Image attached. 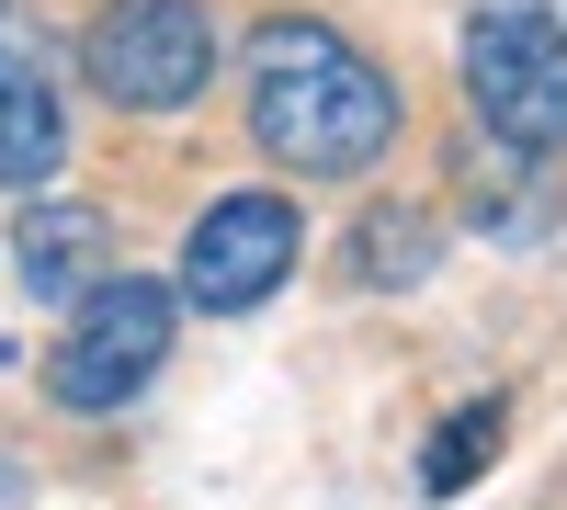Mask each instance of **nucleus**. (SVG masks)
Wrapping results in <instances>:
<instances>
[{"label":"nucleus","mask_w":567,"mask_h":510,"mask_svg":"<svg viewBox=\"0 0 567 510\" xmlns=\"http://www.w3.org/2000/svg\"><path fill=\"white\" fill-rule=\"evenodd\" d=\"M80 69L114 114H182L216 69V23H205V0H114L80 34Z\"/></svg>","instance_id":"obj_4"},{"label":"nucleus","mask_w":567,"mask_h":510,"mask_svg":"<svg viewBox=\"0 0 567 510\" xmlns=\"http://www.w3.org/2000/svg\"><path fill=\"white\" fill-rule=\"evenodd\" d=\"M465 103L523 159L567 148V23L545 0H477L465 12Z\"/></svg>","instance_id":"obj_2"},{"label":"nucleus","mask_w":567,"mask_h":510,"mask_svg":"<svg viewBox=\"0 0 567 510\" xmlns=\"http://www.w3.org/2000/svg\"><path fill=\"white\" fill-rule=\"evenodd\" d=\"M296 250H307V227H296L284 194H227V205L194 216V239H182V295L205 318H239V306H261L284 272H296Z\"/></svg>","instance_id":"obj_5"},{"label":"nucleus","mask_w":567,"mask_h":510,"mask_svg":"<svg viewBox=\"0 0 567 510\" xmlns=\"http://www.w3.org/2000/svg\"><path fill=\"white\" fill-rule=\"evenodd\" d=\"M58 159H69L58 91H45L34 58H12V45H0V181H58Z\"/></svg>","instance_id":"obj_7"},{"label":"nucleus","mask_w":567,"mask_h":510,"mask_svg":"<svg viewBox=\"0 0 567 510\" xmlns=\"http://www.w3.org/2000/svg\"><path fill=\"white\" fill-rule=\"evenodd\" d=\"M250 136H261V159L307 170V181L374 170L386 136H398V91H386V69H374L352 34L284 12V23L250 34Z\"/></svg>","instance_id":"obj_1"},{"label":"nucleus","mask_w":567,"mask_h":510,"mask_svg":"<svg viewBox=\"0 0 567 510\" xmlns=\"http://www.w3.org/2000/svg\"><path fill=\"white\" fill-rule=\"evenodd\" d=\"M103 216L91 205H23V227H12V261H23V284L34 295H58V306H80L91 284H103Z\"/></svg>","instance_id":"obj_6"},{"label":"nucleus","mask_w":567,"mask_h":510,"mask_svg":"<svg viewBox=\"0 0 567 510\" xmlns=\"http://www.w3.org/2000/svg\"><path fill=\"white\" fill-rule=\"evenodd\" d=\"M488 454H499V397H477V408H454V420L432 431V466H420V488H432V499H454L465 477L488 466Z\"/></svg>","instance_id":"obj_9"},{"label":"nucleus","mask_w":567,"mask_h":510,"mask_svg":"<svg viewBox=\"0 0 567 510\" xmlns=\"http://www.w3.org/2000/svg\"><path fill=\"white\" fill-rule=\"evenodd\" d=\"M352 272L363 284H420L432 272V216H363L352 227Z\"/></svg>","instance_id":"obj_8"},{"label":"nucleus","mask_w":567,"mask_h":510,"mask_svg":"<svg viewBox=\"0 0 567 510\" xmlns=\"http://www.w3.org/2000/svg\"><path fill=\"white\" fill-rule=\"evenodd\" d=\"M171 363V284L148 272H103L80 306H69V341L45 363V397L58 408H125Z\"/></svg>","instance_id":"obj_3"}]
</instances>
